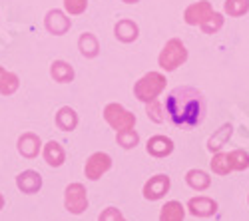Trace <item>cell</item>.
<instances>
[{
	"label": "cell",
	"mask_w": 249,
	"mask_h": 221,
	"mask_svg": "<svg viewBox=\"0 0 249 221\" xmlns=\"http://www.w3.org/2000/svg\"><path fill=\"white\" fill-rule=\"evenodd\" d=\"M165 114L170 122L183 128H196L205 118V100L196 88H176L165 98Z\"/></svg>",
	"instance_id": "6da1fadb"
},
{
	"label": "cell",
	"mask_w": 249,
	"mask_h": 221,
	"mask_svg": "<svg viewBox=\"0 0 249 221\" xmlns=\"http://www.w3.org/2000/svg\"><path fill=\"white\" fill-rule=\"evenodd\" d=\"M163 86H165V78L152 72L148 76H143L136 84V96L140 100H143V102H152V100H156V96L163 90Z\"/></svg>",
	"instance_id": "7a4b0ae2"
},
{
	"label": "cell",
	"mask_w": 249,
	"mask_h": 221,
	"mask_svg": "<svg viewBox=\"0 0 249 221\" xmlns=\"http://www.w3.org/2000/svg\"><path fill=\"white\" fill-rule=\"evenodd\" d=\"M185 56H188V52H185V46L179 40H170L168 46L163 48V52L160 56V66L163 70H176L185 60Z\"/></svg>",
	"instance_id": "3957f363"
},
{
	"label": "cell",
	"mask_w": 249,
	"mask_h": 221,
	"mask_svg": "<svg viewBox=\"0 0 249 221\" xmlns=\"http://www.w3.org/2000/svg\"><path fill=\"white\" fill-rule=\"evenodd\" d=\"M106 119H108V124L112 126V128H116V130H132L134 128V124H136V118L132 116V114H128L126 110H124L122 106H118V104H110L108 108H106Z\"/></svg>",
	"instance_id": "277c9868"
},
{
	"label": "cell",
	"mask_w": 249,
	"mask_h": 221,
	"mask_svg": "<svg viewBox=\"0 0 249 221\" xmlns=\"http://www.w3.org/2000/svg\"><path fill=\"white\" fill-rule=\"evenodd\" d=\"M88 205V199H86V191L80 184H74L66 189V207L72 213H82Z\"/></svg>",
	"instance_id": "5b68a950"
},
{
	"label": "cell",
	"mask_w": 249,
	"mask_h": 221,
	"mask_svg": "<svg viewBox=\"0 0 249 221\" xmlns=\"http://www.w3.org/2000/svg\"><path fill=\"white\" fill-rule=\"evenodd\" d=\"M110 166H112L110 155H106V153H94L90 157V162L86 164V175L90 179H98Z\"/></svg>",
	"instance_id": "8992f818"
},
{
	"label": "cell",
	"mask_w": 249,
	"mask_h": 221,
	"mask_svg": "<svg viewBox=\"0 0 249 221\" xmlns=\"http://www.w3.org/2000/svg\"><path fill=\"white\" fill-rule=\"evenodd\" d=\"M170 189V177L168 175H156L143 187V195L148 199H160L165 191Z\"/></svg>",
	"instance_id": "52a82bcc"
},
{
	"label": "cell",
	"mask_w": 249,
	"mask_h": 221,
	"mask_svg": "<svg viewBox=\"0 0 249 221\" xmlns=\"http://www.w3.org/2000/svg\"><path fill=\"white\" fill-rule=\"evenodd\" d=\"M212 18V6L210 2H197L194 6L188 8L185 12V20H188V24H197V22H205V20Z\"/></svg>",
	"instance_id": "ba28073f"
},
{
	"label": "cell",
	"mask_w": 249,
	"mask_h": 221,
	"mask_svg": "<svg viewBox=\"0 0 249 221\" xmlns=\"http://www.w3.org/2000/svg\"><path fill=\"white\" fill-rule=\"evenodd\" d=\"M190 209L194 215H199V217H207L215 213L217 209V204L213 202V199H207V197H194L190 202Z\"/></svg>",
	"instance_id": "9c48e42d"
},
{
	"label": "cell",
	"mask_w": 249,
	"mask_h": 221,
	"mask_svg": "<svg viewBox=\"0 0 249 221\" xmlns=\"http://www.w3.org/2000/svg\"><path fill=\"white\" fill-rule=\"evenodd\" d=\"M46 28L54 34H64L68 28H70V20L64 18V14L58 12V10H52L48 12L46 16Z\"/></svg>",
	"instance_id": "30bf717a"
},
{
	"label": "cell",
	"mask_w": 249,
	"mask_h": 221,
	"mask_svg": "<svg viewBox=\"0 0 249 221\" xmlns=\"http://www.w3.org/2000/svg\"><path fill=\"white\" fill-rule=\"evenodd\" d=\"M172 150H174L172 139L163 137V136H156V137H152L150 142H148V152H150L152 155H156V157H163V155H168Z\"/></svg>",
	"instance_id": "8fae6325"
},
{
	"label": "cell",
	"mask_w": 249,
	"mask_h": 221,
	"mask_svg": "<svg viewBox=\"0 0 249 221\" xmlns=\"http://www.w3.org/2000/svg\"><path fill=\"white\" fill-rule=\"evenodd\" d=\"M40 186H42V179H40V175L36 171H24V173L18 175V187L26 193L38 191Z\"/></svg>",
	"instance_id": "7c38bea8"
},
{
	"label": "cell",
	"mask_w": 249,
	"mask_h": 221,
	"mask_svg": "<svg viewBox=\"0 0 249 221\" xmlns=\"http://www.w3.org/2000/svg\"><path fill=\"white\" fill-rule=\"evenodd\" d=\"M18 150L26 157H34L38 155V150H40V139L34 134H26L18 139Z\"/></svg>",
	"instance_id": "4fadbf2b"
},
{
	"label": "cell",
	"mask_w": 249,
	"mask_h": 221,
	"mask_svg": "<svg viewBox=\"0 0 249 221\" xmlns=\"http://www.w3.org/2000/svg\"><path fill=\"white\" fill-rule=\"evenodd\" d=\"M116 36L122 40V42H132L138 36V26L130 20H122V22L116 24Z\"/></svg>",
	"instance_id": "5bb4252c"
},
{
	"label": "cell",
	"mask_w": 249,
	"mask_h": 221,
	"mask_svg": "<svg viewBox=\"0 0 249 221\" xmlns=\"http://www.w3.org/2000/svg\"><path fill=\"white\" fill-rule=\"evenodd\" d=\"M56 124H58L60 130H66V132H68V130H74L76 124H78V118H76L74 110H70V108H62L60 114L56 116Z\"/></svg>",
	"instance_id": "9a60e30c"
},
{
	"label": "cell",
	"mask_w": 249,
	"mask_h": 221,
	"mask_svg": "<svg viewBox=\"0 0 249 221\" xmlns=\"http://www.w3.org/2000/svg\"><path fill=\"white\" fill-rule=\"evenodd\" d=\"M183 219V207L178 202H170L165 204L160 215V221H181Z\"/></svg>",
	"instance_id": "2e32d148"
},
{
	"label": "cell",
	"mask_w": 249,
	"mask_h": 221,
	"mask_svg": "<svg viewBox=\"0 0 249 221\" xmlns=\"http://www.w3.org/2000/svg\"><path fill=\"white\" fill-rule=\"evenodd\" d=\"M44 157H46V162H48L50 166H62V164H64V152H62L60 144H56V142H50V144L46 146Z\"/></svg>",
	"instance_id": "e0dca14e"
},
{
	"label": "cell",
	"mask_w": 249,
	"mask_h": 221,
	"mask_svg": "<svg viewBox=\"0 0 249 221\" xmlns=\"http://www.w3.org/2000/svg\"><path fill=\"white\" fill-rule=\"evenodd\" d=\"M231 132H233V128L230 126V124H225L212 139H210V146H207V148H210L212 152H217L225 142H227V139H230V136H231Z\"/></svg>",
	"instance_id": "ac0fdd59"
},
{
	"label": "cell",
	"mask_w": 249,
	"mask_h": 221,
	"mask_svg": "<svg viewBox=\"0 0 249 221\" xmlns=\"http://www.w3.org/2000/svg\"><path fill=\"white\" fill-rule=\"evenodd\" d=\"M52 76H54V80H58V82H70L74 72L66 62H54L52 64Z\"/></svg>",
	"instance_id": "d6986e66"
},
{
	"label": "cell",
	"mask_w": 249,
	"mask_h": 221,
	"mask_svg": "<svg viewBox=\"0 0 249 221\" xmlns=\"http://www.w3.org/2000/svg\"><path fill=\"white\" fill-rule=\"evenodd\" d=\"M80 50L84 56H96L98 54V42H96V38L92 34H84L80 38Z\"/></svg>",
	"instance_id": "ffe728a7"
},
{
	"label": "cell",
	"mask_w": 249,
	"mask_h": 221,
	"mask_svg": "<svg viewBox=\"0 0 249 221\" xmlns=\"http://www.w3.org/2000/svg\"><path fill=\"white\" fill-rule=\"evenodd\" d=\"M188 184L196 189H205L207 186H210V177H207L203 171H197V170H192L188 173Z\"/></svg>",
	"instance_id": "44dd1931"
},
{
	"label": "cell",
	"mask_w": 249,
	"mask_h": 221,
	"mask_svg": "<svg viewBox=\"0 0 249 221\" xmlns=\"http://www.w3.org/2000/svg\"><path fill=\"white\" fill-rule=\"evenodd\" d=\"M227 159H230V168L231 170H245L249 166V155L245 152H233L227 155Z\"/></svg>",
	"instance_id": "7402d4cb"
},
{
	"label": "cell",
	"mask_w": 249,
	"mask_h": 221,
	"mask_svg": "<svg viewBox=\"0 0 249 221\" xmlns=\"http://www.w3.org/2000/svg\"><path fill=\"white\" fill-rule=\"evenodd\" d=\"M225 10L231 16H241L249 10V0H227L225 2Z\"/></svg>",
	"instance_id": "603a6c76"
},
{
	"label": "cell",
	"mask_w": 249,
	"mask_h": 221,
	"mask_svg": "<svg viewBox=\"0 0 249 221\" xmlns=\"http://www.w3.org/2000/svg\"><path fill=\"white\" fill-rule=\"evenodd\" d=\"M212 168H213L215 173H221V175H225V173H230V171H231V168H230V159H227L225 153H219V155L213 157Z\"/></svg>",
	"instance_id": "cb8c5ba5"
},
{
	"label": "cell",
	"mask_w": 249,
	"mask_h": 221,
	"mask_svg": "<svg viewBox=\"0 0 249 221\" xmlns=\"http://www.w3.org/2000/svg\"><path fill=\"white\" fill-rule=\"evenodd\" d=\"M18 88V78L14 74H4L2 80H0V92L2 94H12L14 90Z\"/></svg>",
	"instance_id": "d4e9b609"
},
{
	"label": "cell",
	"mask_w": 249,
	"mask_h": 221,
	"mask_svg": "<svg viewBox=\"0 0 249 221\" xmlns=\"http://www.w3.org/2000/svg\"><path fill=\"white\" fill-rule=\"evenodd\" d=\"M118 142H120V146H124V148H134V146L138 144V134L132 132V130H122V132L118 134Z\"/></svg>",
	"instance_id": "484cf974"
},
{
	"label": "cell",
	"mask_w": 249,
	"mask_h": 221,
	"mask_svg": "<svg viewBox=\"0 0 249 221\" xmlns=\"http://www.w3.org/2000/svg\"><path fill=\"white\" fill-rule=\"evenodd\" d=\"M64 4H66V8H68V12L80 14L82 10L86 8V0H64Z\"/></svg>",
	"instance_id": "4316f807"
},
{
	"label": "cell",
	"mask_w": 249,
	"mask_h": 221,
	"mask_svg": "<svg viewBox=\"0 0 249 221\" xmlns=\"http://www.w3.org/2000/svg\"><path fill=\"white\" fill-rule=\"evenodd\" d=\"M100 221H124V217H122V213H120L118 209L108 207L106 211H104V213L100 215Z\"/></svg>",
	"instance_id": "83f0119b"
},
{
	"label": "cell",
	"mask_w": 249,
	"mask_h": 221,
	"mask_svg": "<svg viewBox=\"0 0 249 221\" xmlns=\"http://www.w3.org/2000/svg\"><path fill=\"white\" fill-rule=\"evenodd\" d=\"M158 112H160V110H158V104H156L154 100H152V108H148V116H152V119H156V122H161L163 118H161Z\"/></svg>",
	"instance_id": "f1b7e54d"
},
{
	"label": "cell",
	"mask_w": 249,
	"mask_h": 221,
	"mask_svg": "<svg viewBox=\"0 0 249 221\" xmlns=\"http://www.w3.org/2000/svg\"><path fill=\"white\" fill-rule=\"evenodd\" d=\"M6 72H4V68H0V80H2V76H4Z\"/></svg>",
	"instance_id": "f546056e"
},
{
	"label": "cell",
	"mask_w": 249,
	"mask_h": 221,
	"mask_svg": "<svg viewBox=\"0 0 249 221\" xmlns=\"http://www.w3.org/2000/svg\"><path fill=\"white\" fill-rule=\"evenodd\" d=\"M0 207H2V197H0Z\"/></svg>",
	"instance_id": "4dcf8cb0"
}]
</instances>
